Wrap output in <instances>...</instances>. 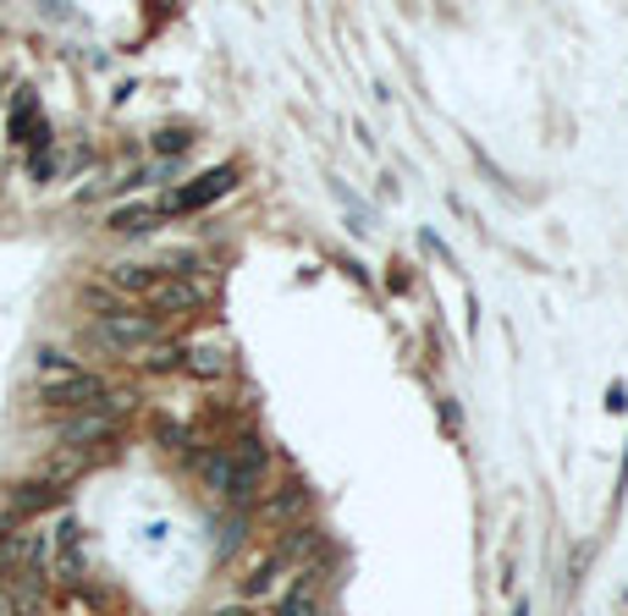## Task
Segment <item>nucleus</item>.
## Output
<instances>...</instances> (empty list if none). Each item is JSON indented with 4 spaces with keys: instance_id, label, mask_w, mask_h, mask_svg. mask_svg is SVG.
I'll return each instance as SVG.
<instances>
[{
    "instance_id": "f257e3e1",
    "label": "nucleus",
    "mask_w": 628,
    "mask_h": 616,
    "mask_svg": "<svg viewBox=\"0 0 628 616\" xmlns=\"http://www.w3.org/2000/svg\"><path fill=\"white\" fill-rule=\"evenodd\" d=\"M166 336V320L160 314H138V309H116V314H100L94 325H89V341L94 347H111V352H144V347H155Z\"/></svg>"
},
{
    "instance_id": "f03ea898",
    "label": "nucleus",
    "mask_w": 628,
    "mask_h": 616,
    "mask_svg": "<svg viewBox=\"0 0 628 616\" xmlns=\"http://www.w3.org/2000/svg\"><path fill=\"white\" fill-rule=\"evenodd\" d=\"M40 402L56 407V413H89V407H105L111 402V385L94 369H61V374L40 380Z\"/></svg>"
},
{
    "instance_id": "7ed1b4c3",
    "label": "nucleus",
    "mask_w": 628,
    "mask_h": 616,
    "mask_svg": "<svg viewBox=\"0 0 628 616\" xmlns=\"http://www.w3.org/2000/svg\"><path fill=\"white\" fill-rule=\"evenodd\" d=\"M133 413V402L127 396H111L105 407H89V413H72L67 424H61V446H78V451H89L94 440H111L116 429H122V418Z\"/></svg>"
},
{
    "instance_id": "20e7f679",
    "label": "nucleus",
    "mask_w": 628,
    "mask_h": 616,
    "mask_svg": "<svg viewBox=\"0 0 628 616\" xmlns=\"http://www.w3.org/2000/svg\"><path fill=\"white\" fill-rule=\"evenodd\" d=\"M199 479H204L221 501H254V495H259V479L243 473V462L232 457V446H210V451L199 457Z\"/></svg>"
},
{
    "instance_id": "39448f33",
    "label": "nucleus",
    "mask_w": 628,
    "mask_h": 616,
    "mask_svg": "<svg viewBox=\"0 0 628 616\" xmlns=\"http://www.w3.org/2000/svg\"><path fill=\"white\" fill-rule=\"evenodd\" d=\"M144 303H149V314L171 320V314L204 309V303H210V287H204L199 276H160V281H155V287L144 292Z\"/></svg>"
},
{
    "instance_id": "423d86ee",
    "label": "nucleus",
    "mask_w": 628,
    "mask_h": 616,
    "mask_svg": "<svg viewBox=\"0 0 628 616\" xmlns=\"http://www.w3.org/2000/svg\"><path fill=\"white\" fill-rule=\"evenodd\" d=\"M237 188V171L232 166H215V171H204L199 182H188V188H177L166 204H160V215H188V210H204V204H215V199H226Z\"/></svg>"
},
{
    "instance_id": "0eeeda50",
    "label": "nucleus",
    "mask_w": 628,
    "mask_h": 616,
    "mask_svg": "<svg viewBox=\"0 0 628 616\" xmlns=\"http://www.w3.org/2000/svg\"><path fill=\"white\" fill-rule=\"evenodd\" d=\"M276 616H321V567H303L292 589L276 600Z\"/></svg>"
},
{
    "instance_id": "6e6552de",
    "label": "nucleus",
    "mask_w": 628,
    "mask_h": 616,
    "mask_svg": "<svg viewBox=\"0 0 628 616\" xmlns=\"http://www.w3.org/2000/svg\"><path fill=\"white\" fill-rule=\"evenodd\" d=\"M89 462H94L89 451H78V446H56V451H51V457L40 462V479H45V484H61V490H67V479H78V473H83Z\"/></svg>"
},
{
    "instance_id": "1a4fd4ad",
    "label": "nucleus",
    "mask_w": 628,
    "mask_h": 616,
    "mask_svg": "<svg viewBox=\"0 0 628 616\" xmlns=\"http://www.w3.org/2000/svg\"><path fill=\"white\" fill-rule=\"evenodd\" d=\"M51 506H61V484H45V479L12 484V512L18 517H34V512H51Z\"/></svg>"
},
{
    "instance_id": "9d476101",
    "label": "nucleus",
    "mask_w": 628,
    "mask_h": 616,
    "mask_svg": "<svg viewBox=\"0 0 628 616\" xmlns=\"http://www.w3.org/2000/svg\"><path fill=\"white\" fill-rule=\"evenodd\" d=\"M149 226H160V204H127V210L105 215V232H116V237H138Z\"/></svg>"
},
{
    "instance_id": "9b49d317",
    "label": "nucleus",
    "mask_w": 628,
    "mask_h": 616,
    "mask_svg": "<svg viewBox=\"0 0 628 616\" xmlns=\"http://www.w3.org/2000/svg\"><path fill=\"white\" fill-rule=\"evenodd\" d=\"M105 281H111L116 292H138V298H144V292L160 281V265H111Z\"/></svg>"
},
{
    "instance_id": "f8f14e48",
    "label": "nucleus",
    "mask_w": 628,
    "mask_h": 616,
    "mask_svg": "<svg viewBox=\"0 0 628 616\" xmlns=\"http://www.w3.org/2000/svg\"><path fill=\"white\" fill-rule=\"evenodd\" d=\"M182 369H188L193 380H221V374H232L226 352H215V347H188V352H182Z\"/></svg>"
},
{
    "instance_id": "ddd939ff",
    "label": "nucleus",
    "mask_w": 628,
    "mask_h": 616,
    "mask_svg": "<svg viewBox=\"0 0 628 616\" xmlns=\"http://www.w3.org/2000/svg\"><path fill=\"white\" fill-rule=\"evenodd\" d=\"M259 512H265L270 523H281V517H298V512H309V490H303V484H287V490H281V495H270Z\"/></svg>"
},
{
    "instance_id": "4468645a",
    "label": "nucleus",
    "mask_w": 628,
    "mask_h": 616,
    "mask_svg": "<svg viewBox=\"0 0 628 616\" xmlns=\"http://www.w3.org/2000/svg\"><path fill=\"white\" fill-rule=\"evenodd\" d=\"M193 144V127H166V133H155V155H182Z\"/></svg>"
},
{
    "instance_id": "2eb2a0df",
    "label": "nucleus",
    "mask_w": 628,
    "mask_h": 616,
    "mask_svg": "<svg viewBox=\"0 0 628 616\" xmlns=\"http://www.w3.org/2000/svg\"><path fill=\"white\" fill-rule=\"evenodd\" d=\"M182 352H188V347H160L155 358H144V369H149V374H166V369H177V363H182Z\"/></svg>"
},
{
    "instance_id": "dca6fc26",
    "label": "nucleus",
    "mask_w": 628,
    "mask_h": 616,
    "mask_svg": "<svg viewBox=\"0 0 628 616\" xmlns=\"http://www.w3.org/2000/svg\"><path fill=\"white\" fill-rule=\"evenodd\" d=\"M0 616H29V611L18 605V594H12L7 583H0Z\"/></svg>"
},
{
    "instance_id": "f3484780",
    "label": "nucleus",
    "mask_w": 628,
    "mask_h": 616,
    "mask_svg": "<svg viewBox=\"0 0 628 616\" xmlns=\"http://www.w3.org/2000/svg\"><path fill=\"white\" fill-rule=\"evenodd\" d=\"M606 407H612V413H623V407H628V396H623V385H612V391H606Z\"/></svg>"
},
{
    "instance_id": "a211bd4d",
    "label": "nucleus",
    "mask_w": 628,
    "mask_h": 616,
    "mask_svg": "<svg viewBox=\"0 0 628 616\" xmlns=\"http://www.w3.org/2000/svg\"><path fill=\"white\" fill-rule=\"evenodd\" d=\"M215 616H254V611H248V600H232V605H221Z\"/></svg>"
}]
</instances>
